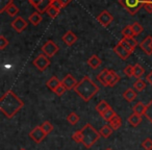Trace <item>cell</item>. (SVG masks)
<instances>
[{
    "mask_svg": "<svg viewBox=\"0 0 152 150\" xmlns=\"http://www.w3.org/2000/svg\"><path fill=\"white\" fill-rule=\"evenodd\" d=\"M130 26H131V29H132L133 34H134V37L139 36V34H142V32H143V30H144L143 26H142L139 22H133Z\"/></svg>",
    "mask_w": 152,
    "mask_h": 150,
    "instance_id": "obj_27",
    "label": "cell"
},
{
    "mask_svg": "<svg viewBox=\"0 0 152 150\" xmlns=\"http://www.w3.org/2000/svg\"><path fill=\"white\" fill-rule=\"evenodd\" d=\"M113 130H114V129L110 127V125H104V126H102V128L100 129L99 132H100V135H101V137L107 139V138H110V135H112Z\"/></svg>",
    "mask_w": 152,
    "mask_h": 150,
    "instance_id": "obj_26",
    "label": "cell"
},
{
    "mask_svg": "<svg viewBox=\"0 0 152 150\" xmlns=\"http://www.w3.org/2000/svg\"><path fill=\"white\" fill-rule=\"evenodd\" d=\"M77 83H78L76 81V79L74 78L73 75H71V74H68V75H66V76L61 79V85L65 86L67 90L75 89V87L77 86Z\"/></svg>",
    "mask_w": 152,
    "mask_h": 150,
    "instance_id": "obj_11",
    "label": "cell"
},
{
    "mask_svg": "<svg viewBox=\"0 0 152 150\" xmlns=\"http://www.w3.org/2000/svg\"><path fill=\"white\" fill-rule=\"evenodd\" d=\"M105 150H113V149H112V148H106Z\"/></svg>",
    "mask_w": 152,
    "mask_h": 150,
    "instance_id": "obj_48",
    "label": "cell"
},
{
    "mask_svg": "<svg viewBox=\"0 0 152 150\" xmlns=\"http://www.w3.org/2000/svg\"><path fill=\"white\" fill-rule=\"evenodd\" d=\"M74 91L77 93L79 97L83 98L86 102H88L99 92V87L92 79H90L88 76H85L77 83Z\"/></svg>",
    "mask_w": 152,
    "mask_h": 150,
    "instance_id": "obj_2",
    "label": "cell"
},
{
    "mask_svg": "<svg viewBox=\"0 0 152 150\" xmlns=\"http://www.w3.org/2000/svg\"><path fill=\"white\" fill-rule=\"evenodd\" d=\"M83 131V144L85 145L86 148H91L96 142L99 140L100 138V132H98L91 124H86L83 126V128L81 129Z\"/></svg>",
    "mask_w": 152,
    "mask_h": 150,
    "instance_id": "obj_3",
    "label": "cell"
},
{
    "mask_svg": "<svg viewBox=\"0 0 152 150\" xmlns=\"http://www.w3.org/2000/svg\"><path fill=\"white\" fill-rule=\"evenodd\" d=\"M123 72H124V74H125V75H126V76H128V77L133 76V66H131V65H127L126 67L124 68V70H123Z\"/></svg>",
    "mask_w": 152,
    "mask_h": 150,
    "instance_id": "obj_41",
    "label": "cell"
},
{
    "mask_svg": "<svg viewBox=\"0 0 152 150\" xmlns=\"http://www.w3.org/2000/svg\"><path fill=\"white\" fill-rule=\"evenodd\" d=\"M67 91V89H66V87L64 85H59V87L57 88L56 90H55L54 91V93L56 94L57 96H61V95H64V94H65V92Z\"/></svg>",
    "mask_w": 152,
    "mask_h": 150,
    "instance_id": "obj_43",
    "label": "cell"
},
{
    "mask_svg": "<svg viewBox=\"0 0 152 150\" xmlns=\"http://www.w3.org/2000/svg\"><path fill=\"white\" fill-rule=\"evenodd\" d=\"M134 89L137 90V92H143L144 90L146 89V81L143 80V79H137L134 83Z\"/></svg>",
    "mask_w": 152,
    "mask_h": 150,
    "instance_id": "obj_31",
    "label": "cell"
},
{
    "mask_svg": "<svg viewBox=\"0 0 152 150\" xmlns=\"http://www.w3.org/2000/svg\"><path fill=\"white\" fill-rule=\"evenodd\" d=\"M51 5H52V7H54L55 9L59 10V11H61V9H63V7H64L58 0H54V1H52V2H51Z\"/></svg>",
    "mask_w": 152,
    "mask_h": 150,
    "instance_id": "obj_44",
    "label": "cell"
},
{
    "mask_svg": "<svg viewBox=\"0 0 152 150\" xmlns=\"http://www.w3.org/2000/svg\"><path fill=\"white\" fill-rule=\"evenodd\" d=\"M101 59H99V56L96 54H93L92 56H90V59H88V65L92 68V69H97L98 67H100L101 65Z\"/></svg>",
    "mask_w": 152,
    "mask_h": 150,
    "instance_id": "obj_16",
    "label": "cell"
},
{
    "mask_svg": "<svg viewBox=\"0 0 152 150\" xmlns=\"http://www.w3.org/2000/svg\"><path fill=\"white\" fill-rule=\"evenodd\" d=\"M122 34H123V38H133V37H134V34H133L130 25H128L125 28H123Z\"/></svg>",
    "mask_w": 152,
    "mask_h": 150,
    "instance_id": "obj_36",
    "label": "cell"
},
{
    "mask_svg": "<svg viewBox=\"0 0 152 150\" xmlns=\"http://www.w3.org/2000/svg\"><path fill=\"white\" fill-rule=\"evenodd\" d=\"M151 49H152V44H151Z\"/></svg>",
    "mask_w": 152,
    "mask_h": 150,
    "instance_id": "obj_50",
    "label": "cell"
},
{
    "mask_svg": "<svg viewBox=\"0 0 152 150\" xmlns=\"http://www.w3.org/2000/svg\"><path fill=\"white\" fill-rule=\"evenodd\" d=\"M146 81H147L148 83H150V85L152 86V71L150 72L149 74H148L147 76H146Z\"/></svg>",
    "mask_w": 152,
    "mask_h": 150,
    "instance_id": "obj_46",
    "label": "cell"
},
{
    "mask_svg": "<svg viewBox=\"0 0 152 150\" xmlns=\"http://www.w3.org/2000/svg\"><path fill=\"white\" fill-rule=\"evenodd\" d=\"M58 1L61 3V5H63V7H67V5L69 4L70 2H71L72 0H58Z\"/></svg>",
    "mask_w": 152,
    "mask_h": 150,
    "instance_id": "obj_47",
    "label": "cell"
},
{
    "mask_svg": "<svg viewBox=\"0 0 152 150\" xmlns=\"http://www.w3.org/2000/svg\"><path fill=\"white\" fill-rule=\"evenodd\" d=\"M142 122V116H140V115L137 114H134L133 113L132 115H130L128 118V123L131 125V126L133 127H137V125H140Z\"/></svg>",
    "mask_w": 152,
    "mask_h": 150,
    "instance_id": "obj_19",
    "label": "cell"
},
{
    "mask_svg": "<svg viewBox=\"0 0 152 150\" xmlns=\"http://www.w3.org/2000/svg\"><path fill=\"white\" fill-rule=\"evenodd\" d=\"M151 44H152V37L148 36L142 41V43L140 44V47L141 49L148 55L152 54V49H151Z\"/></svg>",
    "mask_w": 152,
    "mask_h": 150,
    "instance_id": "obj_14",
    "label": "cell"
},
{
    "mask_svg": "<svg viewBox=\"0 0 152 150\" xmlns=\"http://www.w3.org/2000/svg\"><path fill=\"white\" fill-rule=\"evenodd\" d=\"M46 13L48 14L49 17L52 18V19H54V18H56L57 16H58V14H59V10L55 9L54 7H52V5H50V7H48V10H47Z\"/></svg>",
    "mask_w": 152,
    "mask_h": 150,
    "instance_id": "obj_35",
    "label": "cell"
},
{
    "mask_svg": "<svg viewBox=\"0 0 152 150\" xmlns=\"http://www.w3.org/2000/svg\"><path fill=\"white\" fill-rule=\"evenodd\" d=\"M142 147L145 150H152V139L150 138H147L143 141L142 143Z\"/></svg>",
    "mask_w": 152,
    "mask_h": 150,
    "instance_id": "obj_38",
    "label": "cell"
},
{
    "mask_svg": "<svg viewBox=\"0 0 152 150\" xmlns=\"http://www.w3.org/2000/svg\"><path fill=\"white\" fill-rule=\"evenodd\" d=\"M143 7L147 13H152V0H145L143 3Z\"/></svg>",
    "mask_w": 152,
    "mask_h": 150,
    "instance_id": "obj_40",
    "label": "cell"
},
{
    "mask_svg": "<svg viewBox=\"0 0 152 150\" xmlns=\"http://www.w3.org/2000/svg\"><path fill=\"white\" fill-rule=\"evenodd\" d=\"M145 117L152 124V99L150 100V102L147 104V108H146V112H145Z\"/></svg>",
    "mask_w": 152,
    "mask_h": 150,
    "instance_id": "obj_33",
    "label": "cell"
},
{
    "mask_svg": "<svg viewBox=\"0 0 152 150\" xmlns=\"http://www.w3.org/2000/svg\"><path fill=\"white\" fill-rule=\"evenodd\" d=\"M144 73H145V69H144L140 64H135V65L133 66V76H134L135 78L141 79L142 76L144 75Z\"/></svg>",
    "mask_w": 152,
    "mask_h": 150,
    "instance_id": "obj_22",
    "label": "cell"
},
{
    "mask_svg": "<svg viewBox=\"0 0 152 150\" xmlns=\"http://www.w3.org/2000/svg\"><path fill=\"white\" fill-rule=\"evenodd\" d=\"M145 0H119V3L128 12L130 15H135L140 11Z\"/></svg>",
    "mask_w": 152,
    "mask_h": 150,
    "instance_id": "obj_4",
    "label": "cell"
},
{
    "mask_svg": "<svg viewBox=\"0 0 152 150\" xmlns=\"http://www.w3.org/2000/svg\"><path fill=\"white\" fill-rule=\"evenodd\" d=\"M46 135H47L46 132L43 130L41 126L34 127V128L29 132V138L32 140V141L36 142V143H38V144L41 143V142L46 138Z\"/></svg>",
    "mask_w": 152,
    "mask_h": 150,
    "instance_id": "obj_7",
    "label": "cell"
},
{
    "mask_svg": "<svg viewBox=\"0 0 152 150\" xmlns=\"http://www.w3.org/2000/svg\"><path fill=\"white\" fill-rule=\"evenodd\" d=\"M28 1H29V3H30V4H31L32 7H34V9H36V7H38V5L40 4L41 2H42L43 0H28Z\"/></svg>",
    "mask_w": 152,
    "mask_h": 150,
    "instance_id": "obj_45",
    "label": "cell"
},
{
    "mask_svg": "<svg viewBox=\"0 0 152 150\" xmlns=\"http://www.w3.org/2000/svg\"><path fill=\"white\" fill-rule=\"evenodd\" d=\"M43 20V17L42 15H41L40 13H34L30 15V17L28 18V21L30 22V23L32 24V25H38V24H40V22Z\"/></svg>",
    "mask_w": 152,
    "mask_h": 150,
    "instance_id": "obj_24",
    "label": "cell"
},
{
    "mask_svg": "<svg viewBox=\"0 0 152 150\" xmlns=\"http://www.w3.org/2000/svg\"><path fill=\"white\" fill-rule=\"evenodd\" d=\"M72 140L76 143H83V131L80 130H76L75 132H73L72 135Z\"/></svg>",
    "mask_w": 152,
    "mask_h": 150,
    "instance_id": "obj_32",
    "label": "cell"
},
{
    "mask_svg": "<svg viewBox=\"0 0 152 150\" xmlns=\"http://www.w3.org/2000/svg\"><path fill=\"white\" fill-rule=\"evenodd\" d=\"M21 150H25V149H21Z\"/></svg>",
    "mask_w": 152,
    "mask_h": 150,
    "instance_id": "obj_51",
    "label": "cell"
},
{
    "mask_svg": "<svg viewBox=\"0 0 152 150\" xmlns=\"http://www.w3.org/2000/svg\"><path fill=\"white\" fill-rule=\"evenodd\" d=\"M120 75H118V74L116 73V72L114 71V74H113V77H112V80H110V85H108V87H115V86L117 85V83L120 81Z\"/></svg>",
    "mask_w": 152,
    "mask_h": 150,
    "instance_id": "obj_39",
    "label": "cell"
},
{
    "mask_svg": "<svg viewBox=\"0 0 152 150\" xmlns=\"http://www.w3.org/2000/svg\"><path fill=\"white\" fill-rule=\"evenodd\" d=\"M120 43L125 48H127L129 51H131V52H133L134 49L137 48V46L139 45L137 41L133 38H123L122 40L120 41Z\"/></svg>",
    "mask_w": 152,
    "mask_h": 150,
    "instance_id": "obj_12",
    "label": "cell"
},
{
    "mask_svg": "<svg viewBox=\"0 0 152 150\" xmlns=\"http://www.w3.org/2000/svg\"><path fill=\"white\" fill-rule=\"evenodd\" d=\"M9 43H10L9 40H7L5 37H3V36L0 37V49H1V50H3V49L9 45Z\"/></svg>",
    "mask_w": 152,
    "mask_h": 150,
    "instance_id": "obj_42",
    "label": "cell"
},
{
    "mask_svg": "<svg viewBox=\"0 0 152 150\" xmlns=\"http://www.w3.org/2000/svg\"><path fill=\"white\" fill-rule=\"evenodd\" d=\"M61 80H59L57 77L53 76V77H51L48 81H47L46 86H47V88H48L49 90H51L52 92H54L55 90L59 87V85H61Z\"/></svg>",
    "mask_w": 152,
    "mask_h": 150,
    "instance_id": "obj_15",
    "label": "cell"
},
{
    "mask_svg": "<svg viewBox=\"0 0 152 150\" xmlns=\"http://www.w3.org/2000/svg\"><path fill=\"white\" fill-rule=\"evenodd\" d=\"M5 12H7V15L11 16V17H15V16H17L18 13H19V9H18L17 5H15L13 3V4H11L9 7H7Z\"/></svg>",
    "mask_w": 152,
    "mask_h": 150,
    "instance_id": "obj_30",
    "label": "cell"
},
{
    "mask_svg": "<svg viewBox=\"0 0 152 150\" xmlns=\"http://www.w3.org/2000/svg\"><path fill=\"white\" fill-rule=\"evenodd\" d=\"M146 108H147V105H145L143 102H137V103L133 106L132 110L134 114H137V115H140V116H145Z\"/></svg>",
    "mask_w": 152,
    "mask_h": 150,
    "instance_id": "obj_20",
    "label": "cell"
},
{
    "mask_svg": "<svg viewBox=\"0 0 152 150\" xmlns=\"http://www.w3.org/2000/svg\"><path fill=\"white\" fill-rule=\"evenodd\" d=\"M50 1H51V2H52V1H54V0H50Z\"/></svg>",
    "mask_w": 152,
    "mask_h": 150,
    "instance_id": "obj_49",
    "label": "cell"
},
{
    "mask_svg": "<svg viewBox=\"0 0 152 150\" xmlns=\"http://www.w3.org/2000/svg\"><path fill=\"white\" fill-rule=\"evenodd\" d=\"M116 115V113H115V110H113L112 108H110L108 110H106L105 112L103 113V114L101 115V117L104 119L105 121H108L110 122V120H112L113 118H114V116Z\"/></svg>",
    "mask_w": 152,
    "mask_h": 150,
    "instance_id": "obj_28",
    "label": "cell"
},
{
    "mask_svg": "<svg viewBox=\"0 0 152 150\" xmlns=\"http://www.w3.org/2000/svg\"><path fill=\"white\" fill-rule=\"evenodd\" d=\"M113 20H114V17H113L112 14L107 11H103L97 17V21L99 22L103 27H107V26H110V24L113 22Z\"/></svg>",
    "mask_w": 152,
    "mask_h": 150,
    "instance_id": "obj_8",
    "label": "cell"
},
{
    "mask_svg": "<svg viewBox=\"0 0 152 150\" xmlns=\"http://www.w3.org/2000/svg\"><path fill=\"white\" fill-rule=\"evenodd\" d=\"M42 51H43V53H44L45 55H47L48 57H52V56H54L57 51H58V46H57L53 41L49 40L43 45Z\"/></svg>",
    "mask_w": 152,
    "mask_h": 150,
    "instance_id": "obj_6",
    "label": "cell"
},
{
    "mask_svg": "<svg viewBox=\"0 0 152 150\" xmlns=\"http://www.w3.org/2000/svg\"><path fill=\"white\" fill-rule=\"evenodd\" d=\"M67 121L71 125H76L79 121V116L76 113H71L69 114V116L67 117Z\"/></svg>",
    "mask_w": 152,
    "mask_h": 150,
    "instance_id": "obj_29",
    "label": "cell"
},
{
    "mask_svg": "<svg viewBox=\"0 0 152 150\" xmlns=\"http://www.w3.org/2000/svg\"><path fill=\"white\" fill-rule=\"evenodd\" d=\"M137 92H135V90L131 89V88L127 89L126 91L123 93V98L128 102L133 101V100L137 98Z\"/></svg>",
    "mask_w": 152,
    "mask_h": 150,
    "instance_id": "obj_17",
    "label": "cell"
},
{
    "mask_svg": "<svg viewBox=\"0 0 152 150\" xmlns=\"http://www.w3.org/2000/svg\"><path fill=\"white\" fill-rule=\"evenodd\" d=\"M63 42L65 43L67 46H72L77 42V36L74 34L72 30H68L66 31V34L63 36Z\"/></svg>",
    "mask_w": 152,
    "mask_h": 150,
    "instance_id": "obj_13",
    "label": "cell"
},
{
    "mask_svg": "<svg viewBox=\"0 0 152 150\" xmlns=\"http://www.w3.org/2000/svg\"><path fill=\"white\" fill-rule=\"evenodd\" d=\"M11 4H13V0H0V13L7 11Z\"/></svg>",
    "mask_w": 152,
    "mask_h": 150,
    "instance_id": "obj_34",
    "label": "cell"
},
{
    "mask_svg": "<svg viewBox=\"0 0 152 150\" xmlns=\"http://www.w3.org/2000/svg\"><path fill=\"white\" fill-rule=\"evenodd\" d=\"M24 106V103L13 91H7L0 99V110L11 119Z\"/></svg>",
    "mask_w": 152,
    "mask_h": 150,
    "instance_id": "obj_1",
    "label": "cell"
},
{
    "mask_svg": "<svg viewBox=\"0 0 152 150\" xmlns=\"http://www.w3.org/2000/svg\"><path fill=\"white\" fill-rule=\"evenodd\" d=\"M114 51H115V53H116L117 55H119V56H120V59H124V61L128 59V57L130 56L131 53H132L131 51H129L127 48H125V47L123 46L120 42H119L118 44L115 46Z\"/></svg>",
    "mask_w": 152,
    "mask_h": 150,
    "instance_id": "obj_9",
    "label": "cell"
},
{
    "mask_svg": "<svg viewBox=\"0 0 152 150\" xmlns=\"http://www.w3.org/2000/svg\"><path fill=\"white\" fill-rule=\"evenodd\" d=\"M110 125L113 129H115V130L119 129L121 126H122V119H121V117L116 114L114 116V118L110 121Z\"/></svg>",
    "mask_w": 152,
    "mask_h": 150,
    "instance_id": "obj_18",
    "label": "cell"
},
{
    "mask_svg": "<svg viewBox=\"0 0 152 150\" xmlns=\"http://www.w3.org/2000/svg\"><path fill=\"white\" fill-rule=\"evenodd\" d=\"M51 61L49 59V57L47 55H45L44 53H41L39 54L36 59H34V67H37V69L40 70V71H45L47 68L50 66Z\"/></svg>",
    "mask_w": 152,
    "mask_h": 150,
    "instance_id": "obj_5",
    "label": "cell"
},
{
    "mask_svg": "<svg viewBox=\"0 0 152 150\" xmlns=\"http://www.w3.org/2000/svg\"><path fill=\"white\" fill-rule=\"evenodd\" d=\"M11 25L17 32H22L26 27H27V22H26L22 17H17L13 22H12Z\"/></svg>",
    "mask_w": 152,
    "mask_h": 150,
    "instance_id": "obj_10",
    "label": "cell"
},
{
    "mask_svg": "<svg viewBox=\"0 0 152 150\" xmlns=\"http://www.w3.org/2000/svg\"><path fill=\"white\" fill-rule=\"evenodd\" d=\"M50 5H51L50 0H43L42 2H41L36 9H37V11H38V13L43 14V13H45V12H47V10H48V7H50Z\"/></svg>",
    "mask_w": 152,
    "mask_h": 150,
    "instance_id": "obj_23",
    "label": "cell"
},
{
    "mask_svg": "<svg viewBox=\"0 0 152 150\" xmlns=\"http://www.w3.org/2000/svg\"><path fill=\"white\" fill-rule=\"evenodd\" d=\"M110 72L108 69H103L99 74L97 75V80L101 83L104 87H107V83H106V77H107V74Z\"/></svg>",
    "mask_w": 152,
    "mask_h": 150,
    "instance_id": "obj_21",
    "label": "cell"
},
{
    "mask_svg": "<svg viewBox=\"0 0 152 150\" xmlns=\"http://www.w3.org/2000/svg\"><path fill=\"white\" fill-rule=\"evenodd\" d=\"M110 108V104H108L105 100H102V101H100L99 103L96 105V110H97V113H99L100 115H102L106 110H108Z\"/></svg>",
    "mask_w": 152,
    "mask_h": 150,
    "instance_id": "obj_25",
    "label": "cell"
},
{
    "mask_svg": "<svg viewBox=\"0 0 152 150\" xmlns=\"http://www.w3.org/2000/svg\"><path fill=\"white\" fill-rule=\"evenodd\" d=\"M41 127H42L43 130L46 132V135H49V133L51 132V131L53 130V125L51 124L49 121H45L44 123H42V125H41Z\"/></svg>",
    "mask_w": 152,
    "mask_h": 150,
    "instance_id": "obj_37",
    "label": "cell"
}]
</instances>
